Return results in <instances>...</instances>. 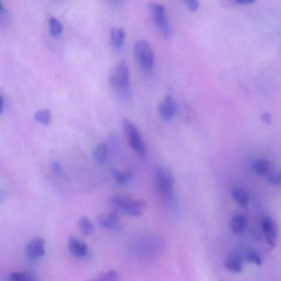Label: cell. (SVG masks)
Instances as JSON below:
<instances>
[{
    "label": "cell",
    "mask_w": 281,
    "mask_h": 281,
    "mask_svg": "<svg viewBox=\"0 0 281 281\" xmlns=\"http://www.w3.org/2000/svg\"><path fill=\"white\" fill-rule=\"evenodd\" d=\"M110 84L113 90L121 97L129 95L130 91V77L129 67L125 60L119 62L110 74Z\"/></svg>",
    "instance_id": "cell-1"
},
{
    "label": "cell",
    "mask_w": 281,
    "mask_h": 281,
    "mask_svg": "<svg viewBox=\"0 0 281 281\" xmlns=\"http://www.w3.org/2000/svg\"><path fill=\"white\" fill-rule=\"evenodd\" d=\"M154 181L163 201H172L174 195L175 180L170 170L163 166H157L154 172Z\"/></svg>",
    "instance_id": "cell-2"
},
{
    "label": "cell",
    "mask_w": 281,
    "mask_h": 281,
    "mask_svg": "<svg viewBox=\"0 0 281 281\" xmlns=\"http://www.w3.org/2000/svg\"><path fill=\"white\" fill-rule=\"evenodd\" d=\"M124 131L127 143L142 159L147 157V149L141 136L140 132L134 123L128 120H124Z\"/></svg>",
    "instance_id": "cell-3"
},
{
    "label": "cell",
    "mask_w": 281,
    "mask_h": 281,
    "mask_svg": "<svg viewBox=\"0 0 281 281\" xmlns=\"http://www.w3.org/2000/svg\"><path fill=\"white\" fill-rule=\"evenodd\" d=\"M111 202L115 206L131 217H139L143 215L144 211L146 208L145 202L131 197L115 195L111 199Z\"/></svg>",
    "instance_id": "cell-4"
},
{
    "label": "cell",
    "mask_w": 281,
    "mask_h": 281,
    "mask_svg": "<svg viewBox=\"0 0 281 281\" xmlns=\"http://www.w3.org/2000/svg\"><path fill=\"white\" fill-rule=\"evenodd\" d=\"M134 54L136 60L144 71H150L154 68V51L147 41L142 40L135 42L134 45Z\"/></svg>",
    "instance_id": "cell-5"
},
{
    "label": "cell",
    "mask_w": 281,
    "mask_h": 281,
    "mask_svg": "<svg viewBox=\"0 0 281 281\" xmlns=\"http://www.w3.org/2000/svg\"><path fill=\"white\" fill-rule=\"evenodd\" d=\"M149 7H150L153 21L155 26L158 27V29L166 38L170 37L172 34V27L168 21L164 6L157 3H151L149 5Z\"/></svg>",
    "instance_id": "cell-6"
},
{
    "label": "cell",
    "mask_w": 281,
    "mask_h": 281,
    "mask_svg": "<svg viewBox=\"0 0 281 281\" xmlns=\"http://www.w3.org/2000/svg\"><path fill=\"white\" fill-rule=\"evenodd\" d=\"M45 253V241L42 238H34L26 247V256L30 261H36Z\"/></svg>",
    "instance_id": "cell-7"
},
{
    "label": "cell",
    "mask_w": 281,
    "mask_h": 281,
    "mask_svg": "<svg viewBox=\"0 0 281 281\" xmlns=\"http://www.w3.org/2000/svg\"><path fill=\"white\" fill-rule=\"evenodd\" d=\"M261 229L265 239L270 246H274L278 234L276 223L270 217H265L261 221Z\"/></svg>",
    "instance_id": "cell-8"
},
{
    "label": "cell",
    "mask_w": 281,
    "mask_h": 281,
    "mask_svg": "<svg viewBox=\"0 0 281 281\" xmlns=\"http://www.w3.org/2000/svg\"><path fill=\"white\" fill-rule=\"evenodd\" d=\"M100 225L110 231H117L121 229L120 216L116 211H111L99 218Z\"/></svg>",
    "instance_id": "cell-9"
},
{
    "label": "cell",
    "mask_w": 281,
    "mask_h": 281,
    "mask_svg": "<svg viewBox=\"0 0 281 281\" xmlns=\"http://www.w3.org/2000/svg\"><path fill=\"white\" fill-rule=\"evenodd\" d=\"M159 115L165 121L172 120L176 112V103L170 96L166 97L159 106Z\"/></svg>",
    "instance_id": "cell-10"
},
{
    "label": "cell",
    "mask_w": 281,
    "mask_h": 281,
    "mask_svg": "<svg viewBox=\"0 0 281 281\" xmlns=\"http://www.w3.org/2000/svg\"><path fill=\"white\" fill-rule=\"evenodd\" d=\"M68 249L73 256L81 258L88 253V246L79 238L71 237L68 242Z\"/></svg>",
    "instance_id": "cell-11"
},
{
    "label": "cell",
    "mask_w": 281,
    "mask_h": 281,
    "mask_svg": "<svg viewBox=\"0 0 281 281\" xmlns=\"http://www.w3.org/2000/svg\"><path fill=\"white\" fill-rule=\"evenodd\" d=\"M229 226H230V229L234 234H243V232L247 229V218L243 215H240V214L234 215L231 218Z\"/></svg>",
    "instance_id": "cell-12"
},
{
    "label": "cell",
    "mask_w": 281,
    "mask_h": 281,
    "mask_svg": "<svg viewBox=\"0 0 281 281\" xmlns=\"http://www.w3.org/2000/svg\"><path fill=\"white\" fill-rule=\"evenodd\" d=\"M125 32L123 28H112L111 31V45L116 50H121L125 43Z\"/></svg>",
    "instance_id": "cell-13"
},
{
    "label": "cell",
    "mask_w": 281,
    "mask_h": 281,
    "mask_svg": "<svg viewBox=\"0 0 281 281\" xmlns=\"http://www.w3.org/2000/svg\"><path fill=\"white\" fill-rule=\"evenodd\" d=\"M232 196L239 206L247 207L249 204V194L247 193V190L243 188L237 187V188L234 189L232 192Z\"/></svg>",
    "instance_id": "cell-14"
},
{
    "label": "cell",
    "mask_w": 281,
    "mask_h": 281,
    "mask_svg": "<svg viewBox=\"0 0 281 281\" xmlns=\"http://www.w3.org/2000/svg\"><path fill=\"white\" fill-rule=\"evenodd\" d=\"M225 267L233 273H240L243 270V261L238 256H229L225 262Z\"/></svg>",
    "instance_id": "cell-15"
},
{
    "label": "cell",
    "mask_w": 281,
    "mask_h": 281,
    "mask_svg": "<svg viewBox=\"0 0 281 281\" xmlns=\"http://www.w3.org/2000/svg\"><path fill=\"white\" fill-rule=\"evenodd\" d=\"M252 170L258 176L265 177L267 174L268 172L270 171V162L265 159H257L252 163Z\"/></svg>",
    "instance_id": "cell-16"
},
{
    "label": "cell",
    "mask_w": 281,
    "mask_h": 281,
    "mask_svg": "<svg viewBox=\"0 0 281 281\" xmlns=\"http://www.w3.org/2000/svg\"><path fill=\"white\" fill-rule=\"evenodd\" d=\"M112 176H113L115 181L120 185H125V184L129 183L134 177L131 171L122 172V171L116 170V169L112 171Z\"/></svg>",
    "instance_id": "cell-17"
},
{
    "label": "cell",
    "mask_w": 281,
    "mask_h": 281,
    "mask_svg": "<svg viewBox=\"0 0 281 281\" xmlns=\"http://www.w3.org/2000/svg\"><path fill=\"white\" fill-rule=\"evenodd\" d=\"M107 154L108 148L105 143L99 144L94 150V158L98 163H104L107 160Z\"/></svg>",
    "instance_id": "cell-18"
},
{
    "label": "cell",
    "mask_w": 281,
    "mask_h": 281,
    "mask_svg": "<svg viewBox=\"0 0 281 281\" xmlns=\"http://www.w3.org/2000/svg\"><path fill=\"white\" fill-rule=\"evenodd\" d=\"M79 227H80V232L84 235H90L93 234L94 230L93 223L86 216L80 218L79 220Z\"/></svg>",
    "instance_id": "cell-19"
},
{
    "label": "cell",
    "mask_w": 281,
    "mask_h": 281,
    "mask_svg": "<svg viewBox=\"0 0 281 281\" xmlns=\"http://www.w3.org/2000/svg\"><path fill=\"white\" fill-rule=\"evenodd\" d=\"M265 179L267 182L272 185V186H279L280 184V172L279 169L275 168H270V171L268 172L267 174L265 176Z\"/></svg>",
    "instance_id": "cell-20"
},
{
    "label": "cell",
    "mask_w": 281,
    "mask_h": 281,
    "mask_svg": "<svg viewBox=\"0 0 281 281\" xmlns=\"http://www.w3.org/2000/svg\"><path fill=\"white\" fill-rule=\"evenodd\" d=\"M12 281H38L34 274L28 272H14L10 274Z\"/></svg>",
    "instance_id": "cell-21"
},
{
    "label": "cell",
    "mask_w": 281,
    "mask_h": 281,
    "mask_svg": "<svg viewBox=\"0 0 281 281\" xmlns=\"http://www.w3.org/2000/svg\"><path fill=\"white\" fill-rule=\"evenodd\" d=\"M35 120L43 125H49L51 120V112L49 109H43L35 114Z\"/></svg>",
    "instance_id": "cell-22"
},
{
    "label": "cell",
    "mask_w": 281,
    "mask_h": 281,
    "mask_svg": "<svg viewBox=\"0 0 281 281\" xmlns=\"http://www.w3.org/2000/svg\"><path fill=\"white\" fill-rule=\"evenodd\" d=\"M49 26H50V33L52 36H59L61 35L62 32H63V26L57 18H50Z\"/></svg>",
    "instance_id": "cell-23"
},
{
    "label": "cell",
    "mask_w": 281,
    "mask_h": 281,
    "mask_svg": "<svg viewBox=\"0 0 281 281\" xmlns=\"http://www.w3.org/2000/svg\"><path fill=\"white\" fill-rule=\"evenodd\" d=\"M89 281H120V277L117 272L111 270L100 274L97 278Z\"/></svg>",
    "instance_id": "cell-24"
},
{
    "label": "cell",
    "mask_w": 281,
    "mask_h": 281,
    "mask_svg": "<svg viewBox=\"0 0 281 281\" xmlns=\"http://www.w3.org/2000/svg\"><path fill=\"white\" fill-rule=\"evenodd\" d=\"M245 259H246V261L252 263L254 265H261L262 264V259L260 256V254L254 250H250L247 252L245 255Z\"/></svg>",
    "instance_id": "cell-25"
},
{
    "label": "cell",
    "mask_w": 281,
    "mask_h": 281,
    "mask_svg": "<svg viewBox=\"0 0 281 281\" xmlns=\"http://www.w3.org/2000/svg\"><path fill=\"white\" fill-rule=\"evenodd\" d=\"M186 6L190 9V11H197L199 7V4L196 0H189L186 2Z\"/></svg>",
    "instance_id": "cell-26"
},
{
    "label": "cell",
    "mask_w": 281,
    "mask_h": 281,
    "mask_svg": "<svg viewBox=\"0 0 281 281\" xmlns=\"http://www.w3.org/2000/svg\"><path fill=\"white\" fill-rule=\"evenodd\" d=\"M261 120H262L264 122L267 123V124H270V122H271V116H270L269 113L262 114V116H261Z\"/></svg>",
    "instance_id": "cell-27"
},
{
    "label": "cell",
    "mask_w": 281,
    "mask_h": 281,
    "mask_svg": "<svg viewBox=\"0 0 281 281\" xmlns=\"http://www.w3.org/2000/svg\"><path fill=\"white\" fill-rule=\"evenodd\" d=\"M52 168L53 169H54V172H55V173H57V174L59 175L62 174V172H62V169L61 168H60V166H59L58 163H53Z\"/></svg>",
    "instance_id": "cell-28"
},
{
    "label": "cell",
    "mask_w": 281,
    "mask_h": 281,
    "mask_svg": "<svg viewBox=\"0 0 281 281\" xmlns=\"http://www.w3.org/2000/svg\"><path fill=\"white\" fill-rule=\"evenodd\" d=\"M235 4L237 5H249V4H252L254 1H249V0H246V1H243V0H236Z\"/></svg>",
    "instance_id": "cell-29"
},
{
    "label": "cell",
    "mask_w": 281,
    "mask_h": 281,
    "mask_svg": "<svg viewBox=\"0 0 281 281\" xmlns=\"http://www.w3.org/2000/svg\"><path fill=\"white\" fill-rule=\"evenodd\" d=\"M4 107H5V101L3 99L2 97L0 96V114L2 113L4 111Z\"/></svg>",
    "instance_id": "cell-30"
},
{
    "label": "cell",
    "mask_w": 281,
    "mask_h": 281,
    "mask_svg": "<svg viewBox=\"0 0 281 281\" xmlns=\"http://www.w3.org/2000/svg\"><path fill=\"white\" fill-rule=\"evenodd\" d=\"M4 10V7H3L2 4L0 3V12H2Z\"/></svg>",
    "instance_id": "cell-31"
}]
</instances>
